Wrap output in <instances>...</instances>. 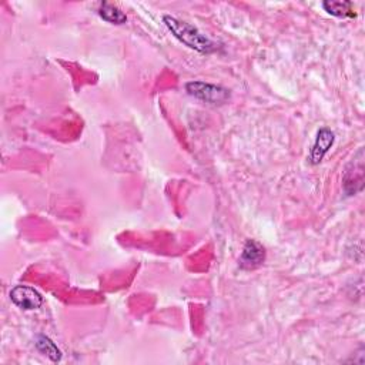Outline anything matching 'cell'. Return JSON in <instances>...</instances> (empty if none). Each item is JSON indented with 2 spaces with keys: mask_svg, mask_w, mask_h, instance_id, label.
I'll return each mask as SVG.
<instances>
[{
  "mask_svg": "<svg viewBox=\"0 0 365 365\" xmlns=\"http://www.w3.org/2000/svg\"><path fill=\"white\" fill-rule=\"evenodd\" d=\"M36 347L43 355L49 357L52 361L57 362V361L61 359V351L57 348V345L49 337L39 336L38 340H36Z\"/></svg>",
  "mask_w": 365,
  "mask_h": 365,
  "instance_id": "obj_9",
  "label": "cell"
},
{
  "mask_svg": "<svg viewBox=\"0 0 365 365\" xmlns=\"http://www.w3.org/2000/svg\"><path fill=\"white\" fill-rule=\"evenodd\" d=\"M10 300L12 303L26 311L38 310L43 306L45 300L42 294L29 285H16L10 291Z\"/></svg>",
  "mask_w": 365,
  "mask_h": 365,
  "instance_id": "obj_4",
  "label": "cell"
},
{
  "mask_svg": "<svg viewBox=\"0 0 365 365\" xmlns=\"http://www.w3.org/2000/svg\"><path fill=\"white\" fill-rule=\"evenodd\" d=\"M322 8L328 15L341 19H352L357 16L354 5L351 2H333V0H328V2L322 3Z\"/></svg>",
  "mask_w": 365,
  "mask_h": 365,
  "instance_id": "obj_8",
  "label": "cell"
},
{
  "mask_svg": "<svg viewBox=\"0 0 365 365\" xmlns=\"http://www.w3.org/2000/svg\"><path fill=\"white\" fill-rule=\"evenodd\" d=\"M163 22L172 31V35L187 47L203 54H210L217 50V45L195 26L173 16H164Z\"/></svg>",
  "mask_w": 365,
  "mask_h": 365,
  "instance_id": "obj_1",
  "label": "cell"
},
{
  "mask_svg": "<svg viewBox=\"0 0 365 365\" xmlns=\"http://www.w3.org/2000/svg\"><path fill=\"white\" fill-rule=\"evenodd\" d=\"M186 90L190 96L198 98V100H202L209 105H214V106L227 103L231 97V93L227 87L218 86V84H211V83L202 82V80H193V82L186 83Z\"/></svg>",
  "mask_w": 365,
  "mask_h": 365,
  "instance_id": "obj_2",
  "label": "cell"
},
{
  "mask_svg": "<svg viewBox=\"0 0 365 365\" xmlns=\"http://www.w3.org/2000/svg\"><path fill=\"white\" fill-rule=\"evenodd\" d=\"M336 135L334 131H331L327 127H322L318 130L315 142L310 151V161L311 164H320L322 158L327 156V153L334 146Z\"/></svg>",
  "mask_w": 365,
  "mask_h": 365,
  "instance_id": "obj_5",
  "label": "cell"
},
{
  "mask_svg": "<svg viewBox=\"0 0 365 365\" xmlns=\"http://www.w3.org/2000/svg\"><path fill=\"white\" fill-rule=\"evenodd\" d=\"M344 191L347 195H355L364 188V149L361 147L348 163L344 172Z\"/></svg>",
  "mask_w": 365,
  "mask_h": 365,
  "instance_id": "obj_3",
  "label": "cell"
},
{
  "mask_svg": "<svg viewBox=\"0 0 365 365\" xmlns=\"http://www.w3.org/2000/svg\"><path fill=\"white\" fill-rule=\"evenodd\" d=\"M97 13L103 20H106L107 23H112V24H124L127 22L126 13L121 9H119L116 5L109 3V2H102L100 5H98Z\"/></svg>",
  "mask_w": 365,
  "mask_h": 365,
  "instance_id": "obj_7",
  "label": "cell"
},
{
  "mask_svg": "<svg viewBox=\"0 0 365 365\" xmlns=\"http://www.w3.org/2000/svg\"><path fill=\"white\" fill-rule=\"evenodd\" d=\"M265 261V248L255 240H247L240 257L243 270H255Z\"/></svg>",
  "mask_w": 365,
  "mask_h": 365,
  "instance_id": "obj_6",
  "label": "cell"
}]
</instances>
